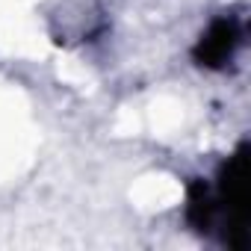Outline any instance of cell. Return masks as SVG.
I'll use <instances>...</instances> for the list:
<instances>
[{
	"label": "cell",
	"instance_id": "cell-1",
	"mask_svg": "<svg viewBox=\"0 0 251 251\" xmlns=\"http://www.w3.org/2000/svg\"><path fill=\"white\" fill-rule=\"evenodd\" d=\"M236 45H239V30H236V24H233V21H213L210 30L201 36V42H198V48H195V56H198V62L207 65V68H222V65L233 56Z\"/></svg>",
	"mask_w": 251,
	"mask_h": 251
}]
</instances>
